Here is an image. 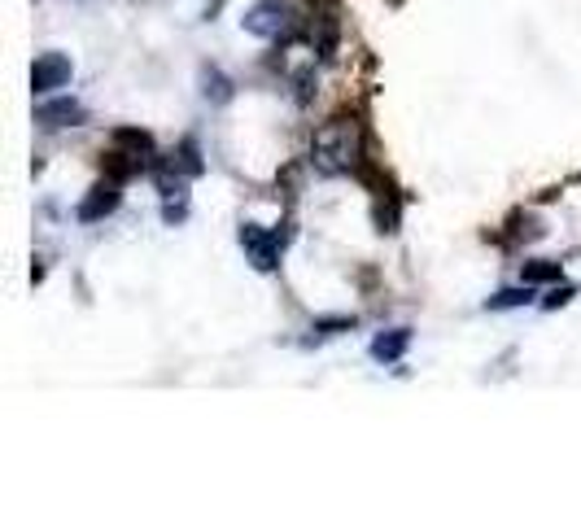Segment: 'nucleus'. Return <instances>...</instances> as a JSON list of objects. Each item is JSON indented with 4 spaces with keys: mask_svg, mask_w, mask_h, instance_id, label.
<instances>
[{
    "mask_svg": "<svg viewBox=\"0 0 581 524\" xmlns=\"http://www.w3.org/2000/svg\"><path fill=\"white\" fill-rule=\"evenodd\" d=\"M359 153H363L359 122H350V119L328 122L320 136H315V144H311V162H315L320 175H345V171H354Z\"/></svg>",
    "mask_w": 581,
    "mask_h": 524,
    "instance_id": "nucleus-1",
    "label": "nucleus"
},
{
    "mask_svg": "<svg viewBox=\"0 0 581 524\" xmlns=\"http://www.w3.org/2000/svg\"><path fill=\"white\" fill-rule=\"evenodd\" d=\"M289 26H293V5H289V0H254V5L245 9V31H254V36L276 40Z\"/></svg>",
    "mask_w": 581,
    "mask_h": 524,
    "instance_id": "nucleus-2",
    "label": "nucleus"
},
{
    "mask_svg": "<svg viewBox=\"0 0 581 524\" xmlns=\"http://www.w3.org/2000/svg\"><path fill=\"white\" fill-rule=\"evenodd\" d=\"M66 83H70V58H61V53H44V58H36V66H31V88H36L40 97L58 92V88H66Z\"/></svg>",
    "mask_w": 581,
    "mask_h": 524,
    "instance_id": "nucleus-3",
    "label": "nucleus"
},
{
    "mask_svg": "<svg viewBox=\"0 0 581 524\" xmlns=\"http://www.w3.org/2000/svg\"><path fill=\"white\" fill-rule=\"evenodd\" d=\"M241 245L249 249V258H254L259 271H271V267L280 262V236H267V232L254 227V223H245L241 227Z\"/></svg>",
    "mask_w": 581,
    "mask_h": 524,
    "instance_id": "nucleus-4",
    "label": "nucleus"
},
{
    "mask_svg": "<svg viewBox=\"0 0 581 524\" xmlns=\"http://www.w3.org/2000/svg\"><path fill=\"white\" fill-rule=\"evenodd\" d=\"M79 119H83V110H79V101H70V97L44 101L40 110H36V122H40V127H75Z\"/></svg>",
    "mask_w": 581,
    "mask_h": 524,
    "instance_id": "nucleus-5",
    "label": "nucleus"
},
{
    "mask_svg": "<svg viewBox=\"0 0 581 524\" xmlns=\"http://www.w3.org/2000/svg\"><path fill=\"white\" fill-rule=\"evenodd\" d=\"M114 205H119V188H114V183H97V188H92V197L79 205V219L97 223V219H105Z\"/></svg>",
    "mask_w": 581,
    "mask_h": 524,
    "instance_id": "nucleus-6",
    "label": "nucleus"
},
{
    "mask_svg": "<svg viewBox=\"0 0 581 524\" xmlns=\"http://www.w3.org/2000/svg\"><path fill=\"white\" fill-rule=\"evenodd\" d=\"M407 345H411V332H407V328H394V332H381V337L372 341V354H376L381 363H394V359H402Z\"/></svg>",
    "mask_w": 581,
    "mask_h": 524,
    "instance_id": "nucleus-7",
    "label": "nucleus"
},
{
    "mask_svg": "<svg viewBox=\"0 0 581 524\" xmlns=\"http://www.w3.org/2000/svg\"><path fill=\"white\" fill-rule=\"evenodd\" d=\"M201 97H206V101H227V97H232V83L223 79L219 70H206V75H201Z\"/></svg>",
    "mask_w": 581,
    "mask_h": 524,
    "instance_id": "nucleus-8",
    "label": "nucleus"
},
{
    "mask_svg": "<svg viewBox=\"0 0 581 524\" xmlns=\"http://www.w3.org/2000/svg\"><path fill=\"white\" fill-rule=\"evenodd\" d=\"M524 302H533L529 284H524V288H502V293H494L485 306H490V310H512V306H524Z\"/></svg>",
    "mask_w": 581,
    "mask_h": 524,
    "instance_id": "nucleus-9",
    "label": "nucleus"
},
{
    "mask_svg": "<svg viewBox=\"0 0 581 524\" xmlns=\"http://www.w3.org/2000/svg\"><path fill=\"white\" fill-rule=\"evenodd\" d=\"M524 284H546V280H560V262H524Z\"/></svg>",
    "mask_w": 581,
    "mask_h": 524,
    "instance_id": "nucleus-10",
    "label": "nucleus"
},
{
    "mask_svg": "<svg viewBox=\"0 0 581 524\" xmlns=\"http://www.w3.org/2000/svg\"><path fill=\"white\" fill-rule=\"evenodd\" d=\"M345 328H354V320H320L311 332H315V337H337V332H345Z\"/></svg>",
    "mask_w": 581,
    "mask_h": 524,
    "instance_id": "nucleus-11",
    "label": "nucleus"
},
{
    "mask_svg": "<svg viewBox=\"0 0 581 524\" xmlns=\"http://www.w3.org/2000/svg\"><path fill=\"white\" fill-rule=\"evenodd\" d=\"M573 293H577L573 284H564V288H551V293L542 298V306H546V310H555V306H564V302H568V298H573Z\"/></svg>",
    "mask_w": 581,
    "mask_h": 524,
    "instance_id": "nucleus-12",
    "label": "nucleus"
}]
</instances>
